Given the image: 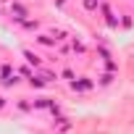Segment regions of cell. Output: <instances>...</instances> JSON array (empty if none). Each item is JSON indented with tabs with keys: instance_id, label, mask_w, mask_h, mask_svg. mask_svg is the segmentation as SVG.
Returning <instances> with one entry per match:
<instances>
[{
	"instance_id": "3",
	"label": "cell",
	"mask_w": 134,
	"mask_h": 134,
	"mask_svg": "<svg viewBox=\"0 0 134 134\" xmlns=\"http://www.w3.org/2000/svg\"><path fill=\"white\" fill-rule=\"evenodd\" d=\"M26 60H29V63H34V66H40V58H37V55H32V53H26Z\"/></svg>"
},
{
	"instance_id": "2",
	"label": "cell",
	"mask_w": 134,
	"mask_h": 134,
	"mask_svg": "<svg viewBox=\"0 0 134 134\" xmlns=\"http://www.w3.org/2000/svg\"><path fill=\"white\" fill-rule=\"evenodd\" d=\"M71 87H74V90H90L92 84H90V82H71Z\"/></svg>"
},
{
	"instance_id": "1",
	"label": "cell",
	"mask_w": 134,
	"mask_h": 134,
	"mask_svg": "<svg viewBox=\"0 0 134 134\" xmlns=\"http://www.w3.org/2000/svg\"><path fill=\"white\" fill-rule=\"evenodd\" d=\"M11 13H16V16H13V19H19V21H21V19H24V16H26V8H24V5H19V3H16V5H13V8H11Z\"/></svg>"
}]
</instances>
